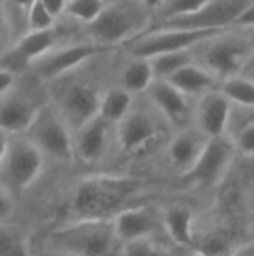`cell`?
Instances as JSON below:
<instances>
[{"label":"cell","instance_id":"18","mask_svg":"<svg viewBox=\"0 0 254 256\" xmlns=\"http://www.w3.org/2000/svg\"><path fill=\"white\" fill-rule=\"evenodd\" d=\"M112 224L115 236L123 244L154 237L157 230V218L150 207H129L118 213Z\"/></svg>","mask_w":254,"mask_h":256},{"label":"cell","instance_id":"23","mask_svg":"<svg viewBox=\"0 0 254 256\" xmlns=\"http://www.w3.org/2000/svg\"><path fill=\"white\" fill-rule=\"evenodd\" d=\"M136 98L138 96H133L124 88L111 84L102 96L97 116L102 117L105 122L111 123L112 126H117L130 112Z\"/></svg>","mask_w":254,"mask_h":256},{"label":"cell","instance_id":"1","mask_svg":"<svg viewBox=\"0 0 254 256\" xmlns=\"http://www.w3.org/2000/svg\"><path fill=\"white\" fill-rule=\"evenodd\" d=\"M121 48L108 50L46 84L49 102L72 132L99 114L105 90L114 84Z\"/></svg>","mask_w":254,"mask_h":256},{"label":"cell","instance_id":"32","mask_svg":"<svg viewBox=\"0 0 254 256\" xmlns=\"http://www.w3.org/2000/svg\"><path fill=\"white\" fill-rule=\"evenodd\" d=\"M237 152L244 156H254V117L240 126L234 134L229 135Z\"/></svg>","mask_w":254,"mask_h":256},{"label":"cell","instance_id":"20","mask_svg":"<svg viewBox=\"0 0 254 256\" xmlns=\"http://www.w3.org/2000/svg\"><path fill=\"white\" fill-rule=\"evenodd\" d=\"M168 81L193 100L202 98L207 93L219 90L220 87V80L198 63L181 68L178 72L171 75Z\"/></svg>","mask_w":254,"mask_h":256},{"label":"cell","instance_id":"6","mask_svg":"<svg viewBox=\"0 0 254 256\" xmlns=\"http://www.w3.org/2000/svg\"><path fill=\"white\" fill-rule=\"evenodd\" d=\"M49 100L46 84L31 72L18 76L15 86L0 98V129L10 135L25 134L39 110Z\"/></svg>","mask_w":254,"mask_h":256},{"label":"cell","instance_id":"16","mask_svg":"<svg viewBox=\"0 0 254 256\" xmlns=\"http://www.w3.org/2000/svg\"><path fill=\"white\" fill-rule=\"evenodd\" d=\"M234 104L220 92L214 90L195 100L193 124L207 138L228 136Z\"/></svg>","mask_w":254,"mask_h":256},{"label":"cell","instance_id":"9","mask_svg":"<svg viewBox=\"0 0 254 256\" xmlns=\"http://www.w3.org/2000/svg\"><path fill=\"white\" fill-rule=\"evenodd\" d=\"M160 123L168 124L145 94L138 96L130 112L115 126V142L124 153H136L162 135Z\"/></svg>","mask_w":254,"mask_h":256},{"label":"cell","instance_id":"36","mask_svg":"<svg viewBox=\"0 0 254 256\" xmlns=\"http://www.w3.org/2000/svg\"><path fill=\"white\" fill-rule=\"evenodd\" d=\"M42 3L51 12V15L55 20H58V18H61L64 15L69 0H42Z\"/></svg>","mask_w":254,"mask_h":256},{"label":"cell","instance_id":"39","mask_svg":"<svg viewBox=\"0 0 254 256\" xmlns=\"http://www.w3.org/2000/svg\"><path fill=\"white\" fill-rule=\"evenodd\" d=\"M9 141H10V134H7L6 130L0 129V166H1V162L4 159V154H6Z\"/></svg>","mask_w":254,"mask_h":256},{"label":"cell","instance_id":"8","mask_svg":"<svg viewBox=\"0 0 254 256\" xmlns=\"http://www.w3.org/2000/svg\"><path fill=\"white\" fill-rule=\"evenodd\" d=\"M45 158L57 162H70L73 153V132L48 100L36 114L24 134Z\"/></svg>","mask_w":254,"mask_h":256},{"label":"cell","instance_id":"35","mask_svg":"<svg viewBox=\"0 0 254 256\" xmlns=\"http://www.w3.org/2000/svg\"><path fill=\"white\" fill-rule=\"evenodd\" d=\"M235 28H241V30H253L254 28V3H252L244 12L243 15L237 20Z\"/></svg>","mask_w":254,"mask_h":256},{"label":"cell","instance_id":"15","mask_svg":"<svg viewBox=\"0 0 254 256\" xmlns=\"http://www.w3.org/2000/svg\"><path fill=\"white\" fill-rule=\"evenodd\" d=\"M115 141V126L96 116L76 132H73V153L85 165L99 164Z\"/></svg>","mask_w":254,"mask_h":256},{"label":"cell","instance_id":"34","mask_svg":"<svg viewBox=\"0 0 254 256\" xmlns=\"http://www.w3.org/2000/svg\"><path fill=\"white\" fill-rule=\"evenodd\" d=\"M15 212L13 195L0 184V222L10 220Z\"/></svg>","mask_w":254,"mask_h":256},{"label":"cell","instance_id":"45","mask_svg":"<svg viewBox=\"0 0 254 256\" xmlns=\"http://www.w3.org/2000/svg\"><path fill=\"white\" fill-rule=\"evenodd\" d=\"M246 32H250V33H253V34H254V28H253V30H246Z\"/></svg>","mask_w":254,"mask_h":256},{"label":"cell","instance_id":"26","mask_svg":"<svg viewBox=\"0 0 254 256\" xmlns=\"http://www.w3.org/2000/svg\"><path fill=\"white\" fill-rule=\"evenodd\" d=\"M150 62H151L156 78L168 80L181 68L195 63V57H193L192 50H181V51H172V52L154 56L150 58Z\"/></svg>","mask_w":254,"mask_h":256},{"label":"cell","instance_id":"5","mask_svg":"<svg viewBox=\"0 0 254 256\" xmlns=\"http://www.w3.org/2000/svg\"><path fill=\"white\" fill-rule=\"evenodd\" d=\"M117 242L112 220H72L54 230L45 248L72 256H108Z\"/></svg>","mask_w":254,"mask_h":256},{"label":"cell","instance_id":"21","mask_svg":"<svg viewBox=\"0 0 254 256\" xmlns=\"http://www.w3.org/2000/svg\"><path fill=\"white\" fill-rule=\"evenodd\" d=\"M162 224L166 234L175 244L181 248L192 244L195 232V214L189 207L175 206L168 208L163 214Z\"/></svg>","mask_w":254,"mask_h":256},{"label":"cell","instance_id":"22","mask_svg":"<svg viewBox=\"0 0 254 256\" xmlns=\"http://www.w3.org/2000/svg\"><path fill=\"white\" fill-rule=\"evenodd\" d=\"M63 44H66L64 42V38H63L61 32L58 30V27L54 26L52 28H48V30H39V32H30V33H27L13 46H16L18 51L31 64L33 62H36L37 58H40L43 54H46L52 48H55L58 45H63Z\"/></svg>","mask_w":254,"mask_h":256},{"label":"cell","instance_id":"11","mask_svg":"<svg viewBox=\"0 0 254 256\" xmlns=\"http://www.w3.org/2000/svg\"><path fill=\"white\" fill-rule=\"evenodd\" d=\"M232 28V27H231ZM228 28H211V30H148L138 36L121 50L126 54L151 58L159 54L192 50L199 42L219 34Z\"/></svg>","mask_w":254,"mask_h":256},{"label":"cell","instance_id":"43","mask_svg":"<svg viewBox=\"0 0 254 256\" xmlns=\"http://www.w3.org/2000/svg\"><path fill=\"white\" fill-rule=\"evenodd\" d=\"M7 3H12V4H16V6H21V8H25V9H30L31 4L36 2V0H6Z\"/></svg>","mask_w":254,"mask_h":256},{"label":"cell","instance_id":"3","mask_svg":"<svg viewBox=\"0 0 254 256\" xmlns=\"http://www.w3.org/2000/svg\"><path fill=\"white\" fill-rule=\"evenodd\" d=\"M154 12L138 0H109L100 15L81 26V39L105 48H123L150 30Z\"/></svg>","mask_w":254,"mask_h":256},{"label":"cell","instance_id":"14","mask_svg":"<svg viewBox=\"0 0 254 256\" xmlns=\"http://www.w3.org/2000/svg\"><path fill=\"white\" fill-rule=\"evenodd\" d=\"M145 96L168 126L180 130L193 124L195 100L181 93L168 80L156 78Z\"/></svg>","mask_w":254,"mask_h":256},{"label":"cell","instance_id":"44","mask_svg":"<svg viewBox=\"0 0 254 256\" xmlns=\"http://www.w3.org/2000/svg\"><path fill=\"white\" fill-rule=\"evenodd\" d=\"M34 256H72L67 255V254H63V252H57V250H51V249H43L42 252H39L37 255Z\"/></svg>","mask_w":254,"mask_h":256},{"label":"cell","instance_id":"7","mask_svg":"<svg viewBox=\"0 0 254 256\" xmlns=\"http://www.w3.org/2000/svg\"><path fill=\"white\" fill-rule=\"evenodd\" d=\"M42 152L24 135H10V141L0 166V184L12 195L30 189L45 166Z\"/></svg>","mask_w":254,"mask_h":256},{"label":"cell","instance_id":"4","mask_svg":"<svg viewBox=\"0 0 254 256\" xmlns=\"http://www.w3.org/2000/svg\"><path fill=\"white\" fill-rule=\"evenodd\" d=\"M195 63L223 80L241 75L254 56V36L241 28H228L192 48Z\"/></svg>","mask_w":254,"mask_h":256},{"label":"cell","instance_id":"40","mask_svg":"<svg viewBox=\"0 0 254 256\" xmlns=\"http://www.w3.org/2000/svg\"><path fill=\"white\" fill-rule=\"evenodd\" d=\"M234 256H254V242H250V243L241 246Z\"/></svg>","mask_w":254,"mask_h":256},{"label":"cell","instance_id":"2","mask_svg":"<svg viewBox=\"0 0 254 256\" xmlns=\"http://www.w3.org/2000/svg\"><path fill=\"white\" fill-rule=\"evenodd\" d=\"M142 188L144 182L136 177L108 174L87 177L72 194L69 206L72 220H112L129 208V202Z\"/></svg>","mask_w":254,"mask_h":256},{"label":"cell","instance_id":"30","mask_svg":"<svg viewBox=\"0 0 254 256\" xmlns=\"http://www.w3.org/2000/svg\"><path fill=\"white\" fill-rule=\"evenodd\" d=\"M121 256H174L165 246L159 244L154 237L142 238L123 244Z\"/></svg>","mask_w":254,"mask_h":256},{"label":"cell","instance_id":"41","mask_svg":"<svg viewBox=\"0 0 254 256\" xmlns=\"http://www.w3.org/2000/svg\"><path fill=\"white\" fill-rule=\"evenodd\" d=\"M138 2H141L142 4H145L147 8H150V9L154 12V15H156V10L162 6V3H163L165 0H138Z\"/></svg>","mask_w":254,"mask_h":256},{"label":"cell","instance_id":"38","mask_svg":"<svg viewBox=\"0 0 254 256\" xmlns=\"http://www.w3.org/2000/svg\"><path fill=\"white\" fill-rule=\"evenodd\" d=\"M16 80H18L16 75L10 74V72H7V70L0 69V98L4 96V94L15 86Z\"/></svg>","mask_w":254,"mask_h":256},{"label":"cell","instance_id":"28","mask_svg":"<svg viewBox=\"0 0 254 256\" xmlns=\"http://www.w3.org/2000/svg\"><path fill=\"white\" fill-rule=\"evenodd\" d=\"M109 0H69L64 15L85 26L94 21Z\"/></svg>","mask_w":254,"mask_h":256},{"label":"cell","instance_id":"13","mask_svg":"<svg viewBox=\"0 0 254 256\" xmlns=\"http://www.w3.org/2000/svg\"><path fill=\"white\" fill-rule=\"evenodd\" d=\"M237 148L229 136L210 138L195 165L183 174V178L193 186L208 188L220 182L228 171Z\"/></svg>","mask_w":254,"mask_h":256},{"label":"cell","instance_id":"10","mask_svg":"<svg viewBox=\"0 0 254 256\" xmlns=\"http://www.w3.org/2000/svg\"><path fill=\"white\" fill-rule=\"evenodd\" d=\"M254 0H210L199 10L154 22L150 30H211L231 28Z\"/></svg>","mask_w":254,"mask_h":256},{"label":"cell","instance_id":"42","mask_svg":"<svg viewBox=\"0 0 254 256\" xmlns=\"http://www.w3.org/2000/svg\"><path fill=\"white\" fill-rule=\"evenodd\" d=\"M241 75H244V76H247V78H250V80L254 81V56L252 57V60L247 63V66H246V69L243 70Z\"/></svg>","mask_w":254,"mask_h":256},{"label":"cell","instance_id":"27","mask_svg":"<svg viewBox=\"0 0 254 256\" xmlns=\"http://www.w3.org/2000/svg\"><path fill=\"white\" fill-rule=\"evenodd\" d=\"M28 10L25 8L7 3L4 0V15H6V27L9 38V48L18 44L27 33H30L28 26Z\"/></svg>","mask_w":254,"mask_h":256},{"label":"cell","instance_id":"19","mask_svg":"<svg viewBox=\"0 0 254 256\" xmlns=\"http://www.w3.org/2000/svg\"><path fill=\"white\" fill-rule=\"evenodd\" d=\"M154 80L156 75L150 58L130 56L123 51L114 78L115 86L124 88L133 96H142L147 93Z\"/></svg>","mask_w":254,"mask_h":256},{"label":"cell","instance_id":"31","mask_svg":"<svg viewBox=\"0 0 254 256\" xmlns=\"http://www.w3.org/2000/svg\"><path fill=\"white\" fill-rule=\"evenodd\" d=\"M30 62L18 51L16 46H10L0 52V69L7 70L16 76L30 72Z\"/></svg>","mask_w":254,"mask_h":256},{"label":"cell","instance_id":"37","mask_svg":"<svg viewBox=\"0 0 254 256\" xmlns=\"http://www.w3.org/2000/svg\"><path fill=\"white\" fill-rule=\"evenodd\" d=\"M9 48L6 15H4V0H0V52Z\"/></svg>","mask_w":254,"mask_h":256},{"label":"cell","instance_id":"25","mask_svg":"<svg viewBox=\"0 0 254 256\" xmlns=\"http://www.w3.org/2000/svg\"><path fill=\"white\" fill-rule=\"evenodd\" d=\"M219 90L238 106L254 108V81L244 76L237 75L220 82Z\"/></svg>","mask_w":254,"mask_h":256},{"label":"cell","instance_id":"29","mask_svg":"<svg viewBox=\"0 0 254 256\" xmlns=\"http://www.w3.org/2000/svg\"><path fill=\"white\" fill-rule=\"evenodd\" d=\"M208 2L210 0H165L162 6L156 10L154 22L193 14L199 10L201 8H204Z\"/></svg>","mask_w":254,"mask_h":256},{"label":"cell","instance_id":"17","mask_svg":"<svg viewBox=\"0 0 254 256\" xmlns=\"http://www.w3.org/2000/svg\"><path fill=\"white\" fill-rule=\"evenodd\" d=\"M208 140L195 124L177 130L166 147L168 162L181 174H186L204 152Z\"/></svg>","mask_w":254,"mask_h":256},{"label":"cell","instance_id":"24","mask_svg":"<svg viewBox=\"0 0 254 256\" xmlns=\"http://www.w3.org/2000/svg\"><path fill=\"white\" fill-rule=\"evenodd\" d=\"M0 256H34L25 232L9 220L0 222Z\"/></svg>","mask_w":254,"mask_h":256},{"label":"cell","instance_id":"46","mask_svg":"<svg viewBox=\"0 0 254 256\" xmlns=\"http://www.w3.org/2000/svg\"><path fill=\"white\" fill-rule=\"evenodd\" d=\"M252 34H253V33H252ZM253 36H254V34H253Z\"/></svg>","mask_w":254,"mask_h":256},{"label":"cell","instance_id":"33","mask_svg":"<svg viewBox=\"0 0 254 256\" xmlns=\"http://www.w3.org/2000/svg\"><path fill=\"white\" fill-rule=\"evenodd\" d=\"M57 20L51 15V12L45 8L42 0H36L28 10V26L30 32L48 30L55 26Z\"/></svg>","mask_w":254,"mask_h":256},{"label":"cell","instance_id":"12","mask_svg":"<svg viewBox=\"0 0 254 256\" xmlns=\"http://www.w3.org/2000/svg\"><path fill=\"white\" fill-rule=\"evenodd\" d=\"M108 50H115V48H105L91 42L63 44L52 48L40 58L33 62L30 72L39 81L48 84Z\"/></svg>","mask_w":254,"mask_h":256}]
</instances>
